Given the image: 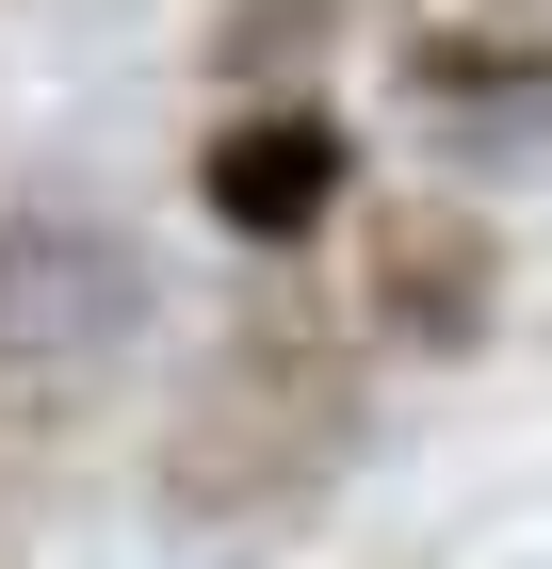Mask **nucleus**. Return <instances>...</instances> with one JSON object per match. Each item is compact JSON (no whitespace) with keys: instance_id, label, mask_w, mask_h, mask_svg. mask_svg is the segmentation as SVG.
Listing matches in <instances>:
<instances>
[{"instance_id":"4","label":"nucleus","mask_w":552,"mask_h":569,"mask_svg":"<svg viewBox=\"0 0 552 569\" xmlns=\"http://www.w3.org/2000/svg\"><path fill=\"white\" fill-rule=\"evenodd\" d=\"M358 342L390 358H488V326H504V228L471 212V196H358Z\"/></svg>"},{"instance_id":"5","label":"nucleus","mask_w":552,"mask_h":569,"mask_svg":"<svg viewBox=\"0 0 552 569\" xmlns=\"http://www.w3.org/2000/svg\"><path fill=\"white\" fill-rule=\"evenodd\" d=\"M390 98L455 163H552V17L536 0H455L390 33Z\"/></svg>"},{"instance_id":"7","label":"nucleus","mask_w":552,"mask_h":569,"mask_svg":"<svg viewBox=\"0 0 552 569\" xmlns=\"http://www.w3.org/2000/svg\"><path fill=\"white\" fill-rule=\"evenodd\" d=\"M0 569H17V472H0Z\"/></svg>"},{"instance_id":"2","label":"nucleus","mask_w":552,"mask_h":569,"mask_svg":"<svg viewBox=\"0 0 552 569\" xmlns=\"http://www.w3.org/2000/svg\"><path fill=\"white\" fill-rule=\"evenodd\" d=\"M163 326V277L114 212L17 196L0 212V423H82Z\"/></svg>"},{"instance_id":"1","label":"nucleus","mask_w":552,"mask_h":569,"mask_svg":"<svg viewBox=\"0 0 552 569\" xmlns=\"http://www.w3.org/2000/svg\"><path fill=\"white\" fill-rule=\"evenodd\" d=\"M358 439H374V342L341 309H309V293H244L212 342L179 358L147 488L195 537H260V521H293V505H325L358 472Z\"/></svg>"},{"instance_id":"3","label":"nucleus","mask_w":552,"mask_h":569,"mask_svg":"<svg viewBox=\"0 0 552 569\" xmlns=\"http://www.w3.org/2000/svg\"><path fill=\"white\" fill-rule=\"evenodd\" d=\"M195 212H212L244 261H309V244L358 212V131L325 114V82L212 98V131H195Z\"/></svg>"},{"instance_id":"6","label":"nucleus","mask_w":552,"mask_h":569,"mask_svg":"<svg viewBox=\"0 0 552 569\" xmlns=\"http://www.w3.org/2000/svg\"><path fill=\"white\" fill-rule=\"evenodd\" d=\"M325 49H341V0H212L195 66H212V98H277V82H309Z\"/></svg>"}]
</instances>
